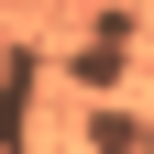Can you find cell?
Segmentation results:
<instances>
[{"mask_svg": "<svg viewBox=\"0 0 154 154\" xmlns=\"http://www.w3.org/2000/svg\"><path fill=\"white\" fill-rule=\"evenodd\" d=\"M121 66H132L121 22H99V44H77V88H121Z\"/></svg>", "mask_w": 154, "mask_h": 154, "instance_id": "6da1fadb", "label": "cell"}, {"mask_svg": "<svg viewBox=\"0 0 154 154\" xmlns=\"http://www.w3.org/2000/svg\"><path fill=\"white\" fill-rule=\"evenodd\" d=\"M22 99H33V55L0 66V143H22Z\"/></svg>", "mask_w": 154, "mask_h": 154, "instance_id": "7a4b0ae2", "label": "cell"}, {"mask_svg": "<svg viewBox=\"0 0 154 154\" xmlns=\"http://www.w3.org/2000/svg\"><path fill=\"white\" fill-rule=\"evenodd\" d=\"M88 143H99V154H132L143 121H132V110H88Z\"/></svg>", "mask_w": 154, "mask_h": 154, "instance_id": "3957f363", "label": "cell"}]
</instances>
